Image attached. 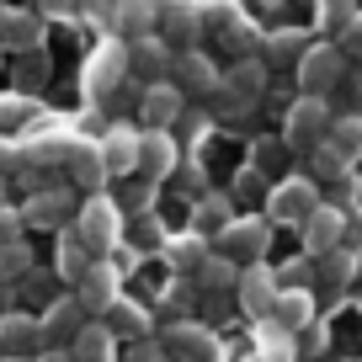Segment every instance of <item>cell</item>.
Segmentation results:
<instances>
[{"instance_id":"cell-16","label":"cell","mask_w":362,"mask_h":362,"mask_svg":"<svg viewBox=\"0 0 362 362\" xmlns=\"http://www.w3.org/2000/svg\"><path fill=\"white\" fill-rule=\"evenodd\" d=\"M80 144H86V139L69 134V128H43L33 144H22V165H59V160L69 165Z\"/></svg>"},{"instance_id":"cell-2","label":"cell","mask_w":362,"mask_h":362,"mask_svg":"<svg viewBox=\"0 0 362 362\" xmlns=\"http://www.w3.org/2000/svg\"><path fill=\"white\" fill-rule=\"evenodd\" d=\"M330 128H336V117H330V107L320 102V96H298L293 107H288V123H283V144L288 149H325Z\"/></svg>"},{"instance_id":"cell-1","label":"cell","mask_w":362,"mask_h":362,"mask_svg":"<svg viewBox=\"0 0 362 362\" xmlns=\"http://www.w3.org/2000/svg\"><path fill=\"white\" fill-rule=\"evenodd\" d=\"M75 235L86 240L90 256H112V250L123 245V208H117L112 197H86V208H80V218H75Z\"/></svg>"},{"instance_id":"cell-3","label":"cell","mask_w":362,"mask_h":362,"mask_svg":"<svg viewBox=\"0 0 362 362\" xmlns=\"http://www.w3.org/2000/svg\"><path fill=\"white\" fill-rule=\"evenodd\" d=\"M315 208H320V187L309 176H283L267 197V218L272 224H293V229H304Z\"/></svg>"},{"instance_id":"cell-39","label":"cell","mask_w":362,"mask_h":362,"mask_svg":"<svg viewBox=\"0 0 362 362\" xmlns=\"http://www.w3.org/2000/svg\"><path fill=\"white\" fill-rule=\"evenodd\" d=\"M27 272V245L16 240V245H0V283H16Z\"/></svg>"},{"instance_id":"cell-8","label":"cell","mask_w":362,"mask_h":362,"mask_svg":"<svg viewBox=\"0 0 362 362\" xmlns=\"http://www.w3.org/2000/svg\"><path fill=\"white\" fill-rule=\"evenodd\" d=\"M160 341H165V351L176 362H218V336L208 325H197V320H176Z\"/></svg>"},{"instance_id":"cell-36","label":"cell","mask_w":362,"mask_h":362,"mask_svg":"<svg viewBox=\"0 0 362 362\" xmlns=\"http://www.w3.org/2000/svg\"><path fill=\"white\" fill-rule=\"evenodd\" d=\"M261 80H267L261 59H240V64L229 69V90H235L240 102H245V96H256V90H261Z\"/></svg>"},{"instance_id":"cell-20","label":"cell","mask_w":362,"mask_h":362,"mask_svg":"<svg viewBox=\"0 0 362 362\" xmlns=\"http://www.w3.org/2000/svg\"><path fill=\"white\" fill-rule=\"evenodd\" d=\"M176 139L165 134V128H144V149H139V170H144L149 181H165L176 176Z\"/></svg>"},{"instance_id":"cell-48","label":"cell","mask_w":362,"mask_h":362,"mask_svg":"<svg viewBox=\"0 0 362 362\" xmlns=\"http://www.w3.org/2000/svg\"><path fill=\"white\" fill-rule=\"evenodd\" d=\"M320 346H325V330L309 325V330H304V351H320Z\"/></svg>"},{"instance_id":"cell-35","label":"cell","mask_w":362,"mask_h":362,"mask_svg":"<svg viewBox=\"0 0 362 362\" xmlns=\"http://www.w3.org/2000/svg\"><path fill=\"white\" fill-rule=\"evenodd\" d=\"M304 54H309V43L298 33H272L267 37V59L272 64H304Z\"/></svg>"},{"instance_id":"cell-50","label":"cell","mask_w":362,"mask_h":362,"mask_svg":"<svg viewBox=\"0 0 362 362\" xmlns=\"http://www.w3.org/2000/svg\"><path fill=\"white\" fill-rule=\"evenodd\" d=\"M0 11H6V0H0Z\"/></svg>"},{"instance_id":"cell-49","label":"cell","mask_w":362,"mask_h":362,"mask_svg":"<svg viewBox=\"0 0 362 362\" xmlns=\"http://www.w3.org/2000/svg\"><path fill=\"white\" fill-rule=\"evenodd\" d=\"M37 362H75V357H69V351H43Z\"/></svg>"},{"instance_id":"cell-28","label":"cell","mask_w":362,"mask_h":362,"mask_svg":"<svg viewBox=\"0 0 362 362\" xmlns=\"http://www.w3.org/2000/svg\"><path fill=\"white\" fill-rule=\"evenodd\" d=\"M102 325L112 330V336H128V341H149V315L134 304V298H117V304L102 315Z\"/></svg>"},{"instance_id":"cell-41","label":"cell","mask_w":362,"mask_h":362,"mask_svg":"<svg viewBox=\"0 0 362 362\" xmlns=\"http://www.w3.org/2000/svg\"><path fill=\"white\" fill-rule=\"evenodd\" d=\"M27 107H33V102H27L22 90H16V96H0V134L22 123V117H27Z\"/></svg>"},{"instance_id":"cell-32","label":"cell","mask_w":362,"mask_h":362,"mask_svg":"<svg viewBox=\"0 0 362 362\" xmlns=\"http://www.w3.org/2000/svg\"><path fill=\"white\" fill-rule=\"evenodd\" d=\"M229 224H235V214H229V203H224V197H203V203L192 208V229H197L203 240H208V235L218 240Z\"/></svg>"},{"instance_id":"cell-38","label":"cell","mask_w":362,"mask_h":362,"mask_svg":"<svg viewBox=\"0 0 362 362\" xmlns=\"http://www.w3.org/2000/svg\"><path fill=\"white\" fill-rule=\"evenodd\" d=\"M117 208H123V214H134V218H144L149 208H155V181H149V176L128 181V187H123V203H117Z\"/></svg>"},{"instance_id":"cell-19","label":"cell","mask_w":362,"mask_h":362,"mask_svg":"<svg viewBox=\"0 0 362 362\" xmlns=\"http://www.w3.org/2000/svg\"><path fill=\"white\" fill-rule=\"evenodd\" d=\"M86 315H90V309L80 304V293L54 298V304H48V315H43V341H69V346H75V336L86 330Z\"/></svg>"},{"instance_id":"cell-9","label":"cell","mask_w":362,"mask_h":362,"mask_svg":"<svg viewBox=\"0 0 362 362\" xmlns=\"http://www.w3.org/2000/svg\"><path fill=\"white\" fill-rule=\"evenodd\" d=\"M240 309H245L250 320H272V309H277V298H283V288H277V277H272L267 267H245L240 272V288H235Z\"/></svg>"},{"instance_id":"cell-24","label":"cell","mask_w":362,"mask_h":362,"mask_svg":"<svg viewBox=\"0 0 362 362\" xmlns=\"http://www.w3.org/2000/svg\"><path fill=\"white\" fill-rule=\"evenodd\" d=\"M69 208H75V197L69 192H37L33 203H27V224H37V229H59V235H64L69 229Z\"/></svg>"},{"instance_id":"cell-13","label":"cell","mask_w":362,"mask_h":362,"mask_svg":"<svg viewBox=\"0 0 362 362\" xmlns=\"http://www.w3.org/2000/svg\"><path fill=\"white\" fill-rule=\"evenodd\" d=\"M203 6L197 0H165L160 6V37H165L170 48H187V43H197V33H203Z\"/></svg>"},{"instance_id":"cell-29","label":"cell","mask_w":362,"mask_h":362,"mask_svg":"<svg viewBox=\"0 0 362 362\" xmlns=\"http://www.w3.org/2000/svg\"><path fill=\"white\" fill-rule=\"evenodd\" d=\"M69 357L75 362H117V336L107 325H86L75 336V346H69Z\"/></svg>"},{"instance_id":"cell-6","label":"cell","mask_w":362,"mask_h":362,"mask_svg":"<svg viewBox=\"0 0 362 362\" xmlns=\"http://www.w3.org/2000/svg\"><path fill=\"white\" fill-rule=\"evenodd\" d=\"M128 75V43L123 37H107L86 64V96H112Z\"/></svg>"},{"instance_id":"cell-44","label":"cell","mask_w":362,"mask_h":362,"mask_svg":"<svg viewBox=\"0 0 362 362\" xmlns=\"http://www.w3.org/2000/svg\"><path fill=\"white\" fill-rule=\"evenodd\" d=\"M181 192L203 203V170H197V165H187V170H181Z\"/></svg>"},{"instance_id":"cell-52","label":"cell","mask_w":362,"mask_h":362,"mask_svg":"<svg viewBox=\"0 0 362 362\" xmlns=\"http://www.w3.org/2000/svg\"><path fill=\"white\" fill-rule=\"evenodd\" d=\"M0 362H11V357H0Z\"/></svg>"},{"instance_id":"cell-4","label":"cell","mask_w":362,"mask_h":362,"mask_svg":"<svg viewBox=\"0 0 362 362\" xmlns=\"http://www.w3.org/2000/svg\"><path fill=\"white\" fill-rule=\"evenodd\" d=\"M267 245H272V218H267V214L235 218V224L218 235V256H229L235 267H256Z\"/></svg>"},{"instance_id":"cell-37","label":"cell","mask_w":362,"mask_h":362,"mask_svg":"<svg viewBox=\"0 0 362 362\" xmlns=\"http://www.w3.org/2000/svg\"><path fill=\"white\" fill-rule=\"evenodd\" d=\"M128 240H134L128 250H165V245H170V235L160 229V218H155V214L134 218V235H128Z\"/></svg>"},{"instance_id":"cell-40","label":"cell","mask_w":362,"mask_h":362,"mask_svg":"<svg viewBox=\"0 0 362 362\" xmlns=\"http://www.w3.org/2000/svg\"><path fill=\"white\" fill-rule=\"evenodd\" d=\"M43 75H48V64H43V48H37V54H27L22 64H16V86H22V90L43 86Z\"/></svg>"},{"instance_id":"cell-47","label":"cell","mask_w":362,"mask_h":362,"mask_svg":"<svg viewBox=\"0 0 362 362\" xmlns=\"http://www.w3.org/2000/svg\"><path fill=\"white\" fill-rule=\"evenodd\" d=\"M341 43H346L351 54H362V16H357V22H351V27H346V37H341Z\"/></svg>"},{"instance_id":"cell-21","label":"cell","mask_w":362,"mask_h":362,"mask_svg":"<svg viewBox=\"0 0 362 362\" xmlns=\"http://www.w3.org/2000/svg\"><path fill=\"white\" fill-rule=\"evenodd\" d=\"M203 22H208V33H218L224 43H235V48L250 43V16L240 11L235 0H208V6H203Z\"/></svg>"},{"instance_id":"cell-45","label":"cell","mask_w":362,"mask_h":362,"mask_svg":"<svg viewBox=\"0 0 362 362\" xmlns=\"http://www.w3.org/2000/svg\"><path fill=\"white\" fill-rule=\"evenodd\" d=\"M346 250H362V208L346 214Z\"/></svg>"},{"instance_id":"cell-30","label":"cell","mask_w":362,"mask_h":362,"mask_svg":"<svg viewBox=\"0 0 362 362\" xmlns=\"http://www.w3.org/2000/svg\"><path fill=\"white\" fill-rule=\"evenodd\" d=\"M165 261H170L176 272H192V277H197V272H203V261H208V240L197 235V229H187V235H176V240L165 245Z\"/></svg>"},{"instance_id":"cell-22","label":"cell","mask_w":362,"mask_h":362,"mask_svg":"<svg viewBox=\"0 0 362 362\" xmlns=\"http://www.w3.org/2000/svg\"><path fill=\"white\" fill-rule=\"evenodd\" d=\"M272 325L288 330V336H304V330L315 325V298H309L304 288H283V298L272 309Z\"/></svg>"},{"instance_id":"cell-14","label":"cell","mask_w":362,"mask_h":362,"mask_svg":"<svg viewBox=\"0 0 362 362\" xmlns=\"http://www.w3.org/2000/svg\"><path fill=\"white\" fill-rule=\"evenodd\" d=\"M0 48L37 54V48H43V11H16V6H6V11H0Z\"/></svg>"},{"instance_id":"cell-11","label":"cell","mask_w":362,"mask_h":362,"mask_svg":"<svg viewBox=\"0 0 362 362\" xmlns=\"http://www.w3.org/2000/svg\"><path fill=\"white\" fill-rule=\"evenodd\" d=\"M160 6L165 0H112V33L123 43H139V37L160 33Z\"/></svg>"},{"instance_id":"cell-43","label":"cell","mask_w":362,"mask_h":362,"mask_svg":"<svg viewBox=\"0 0 362 362\" xmlns=\"http://www.w3.org/2000/svg\"><path fill=\"white\" fill-rule=\"evenodd\" d=\"M170 351H165V341H134V351H128L123 362H165Z\"/></svg>"},{"instance_id":"cell-17","label":"cell","mask_w":362,"mask_h":362,"mask_svg":"<svg viewBox=\"0 0 362 362\" xmlns=\"http://www.w3.org/2000/svg\"><path fill=\"white\" fill-rule=\"evenodd\" d=\"M37 346H43V320H33V315H0V357L22 362V357H33Z\"/></svg>"},{"instance_id":"cell-15","label":"cell","mask_w":362,"mask_h":362,"mask_svg":"<svg viewBox=\"0 0 362 362\" xmlns=\"http://www.w3.org/2000/svg\"><path fill=\"white\" fill-rule=\"evenodd\" d=\"M181 107H187V96H181L176 80H165V86H144V96H139V117H144V128H165L181 117Z\"/></svg>"},{"instance_id":"cell-42","label":"cell","mask_w":362,"mask_h":362,"mask_svg":"<svg viewBox=\"0 0 362 362\" xmlns=\"http://www.w3.org/2000/svg\"><path fill=\"white\" fill-rule=\"evenodd\" d=\"M283 139H261V144H256V170H277V165H283Z\"/></svg>"},{"instance_id":"cell-26","label":"cell","mask_w":362,"mask_h":362,"mask_svg":"<svg viewBox=\"0 0 362 362\" xmlns=\"http://www.w3.org/2000/svg\"><path fill=\"white\" fill-rule=\"evenodd\" d=\"M325 155L336 160L341 170H351V165H357V160H362V117H341V123L330 128Z\"/></svg>"},{"instance_id":"cell-7","label":"cell","mask_w":362,"mask_h":362,"mask_svg":"<svg viewBox=\"0 0 362 362\" xmlns=\"http://www.w3.org/2000/svg\"><path fill=\"white\" fill-rule=\"evenodd\" d=\"M298 235H304V256L325 261L330 250H341V245H346V214H341L336 203H320L315 214H309V224L298 229Z\"/></svg>"},{"instance_id":"cell-23","label":"cell","mask_w":362,"mask_h":362,"mask_svg":"<svg viewBox=\"0 0 362 362\" xmlns=\"http://www.w3.org/2000/svg\"><path fill=\"white\" fill-rule=\"evenodd\" d=\"M69 176H75V187L80 192H90V197H102V181L112 176V170H107V160H102V144H80L75 149V160H69Z\"/></svg>"},{"instance_id":"cell-51","label":"cell","mask_w":362,"mask_h":362,"mask_svg":"<svg viewBox=\"0 0 362 362\" xmlns=\"http://www.w3.org/2000/svg\"><path fill=\"white\" fill-rule=\"evenodd\" d=\"M0 203H6V192H0Z\"/></svg>"},{"instance_id":"cell-46","label":"cell","mask_w":362,"mask_h":362,"mask_svg":"<svg viewBox=\"0 0 362 362\" xmlns=\"http://www.w3.org/2000/svg\"><path fill=\"white\" fill-rule=\"evenodd\" d=\"M16 165H22V149H16V144H0V170H16Z\"/></svg>"},{"instance_id":"cell-10","label":"cell","mask_w":362,"mask_h":362,"mask_svg":"<svg viewBox=\"0 0 362 362\" xmlns=\"http://www.w3.org/2000/svg\"><path fill=\"white\" fill-rule=\"evenodd\" d=\"M341 69H346L341 48L336 43H315L304 54V64H298V86H304V96H325V90L341 80Z\"/></svg>"},{"instance_id":"cell-34","label":"cell","mask_w":362,"mask_h":362,"mask_svg":"<svg viewBox=\"0 0 362 362\" xmlns=\"http://www.w3.org/2000/svg\"><path fill=\"white\" fill-rule=\"evenodd\" d=\"M315 11H320V27L325 33H336V37H346V27L357 22V0H315Z\"/></svg>"},{"instance_id":"cell-27","label":"cell","mask_w":362,"mask_h":362,"mask_svg":"<svg viewBox=\"0 0 362 362\" xmlns=\"http://www.w3.org/2000/svg\"><path fill=\"white\" fill-rule=\"evenodd\" d=\"M176 86L181 96L192 90V96H208V90H218V69L208 64L203 54H176Z\"/></svg>"},{"instance_id":"cell-5","label":"cell","mask_w":362,"mask_h":362,"mask_svg":"<svg viewBox=\"0 0 362 362\" xmlns=\"http://www.w3.org/2000/svg\"><path fill=\"white\" fill-rule=\"evenodd\" d=\"M128 75H134L139 86H165V75H176V54H170V43L160 33L128 43Z\"/></svg>"},{"instance_id":"cell-31","label":"cell","mask_w":362,"mask_h":362,"mask_svg":"<svg viewBox=\"0 0 362 362\" xmlns=\"http://www.w3.org/2000/svg\"><path fill=\"white\" fill-rule=\"evenodd\" d=\"M357 283V250H330L325 261H320V288H330V293H346V288Z\"/></svg>"},{"instance_id":"cell-33","label":"cell","mask_w":362,"mask_h":362,"mask_svg":"<svg viewBox=\"0 0 362 362\" xmlns=\"http://www.w3.org/2000/svg\"><path fill=\"white\" fill-rule=\"evenodd\" d=\"M240 272H245V267H235L229 256L214 250V256L203 261V272H197V288H214V293H218V288H240Z\"/></svg>"},{"instance_id":"cell-18","label":"cell","mask_w":362,"mask_h":362,"mask_svg":"<svg viewBox=\"0 0 362 362\" xmlns=\"http://www.w3.org/2000/svg\"><path fill=\"white\" fill-rule=\"evenodd\" d=\"M96 144H102V160H107V170H112V176L139 170V149H144V134H139V128H123V123H117V128H107Z\"/></svg>"},{"instance_id":"cell-25","label":"cell","mask_w":362,"mask_h":362,"mask_svg":"<svg viewBox=\"0 0 362 362\" xmlns=\"http://www.w3.org/2000/svg\"><path fill=\"white\" fill-rule=\"evenodd\" d=\"M90 267H96V256L86 250V240H80V235H75V224H69L64 235H59V277L80 288V283L90 277Z\"/></svg>"},{"instance_id":"cell-12","label":"cell","mask_w":362,"mask_h":362,"mask_svg":"<svg viewBox=\"0 0 362 362\" xmlns=\"http://www.w3.org/2000/svg\"><path fill=\"white\" fill-rule=\"evenodd\" d=\"M75 293H80V304H86L90 315H107V309L123 298V267H117V261H96L90 277L75 288Z\"/></svg>"}]
</instances>
